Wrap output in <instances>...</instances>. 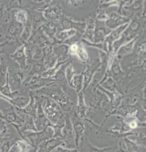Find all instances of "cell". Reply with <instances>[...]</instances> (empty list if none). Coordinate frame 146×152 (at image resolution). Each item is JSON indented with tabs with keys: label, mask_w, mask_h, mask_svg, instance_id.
Instances as JSON below:
<instances>
[{
	"label": "cell",
	"mask_w": 146,
	"mask_h": 152,
	"mask_svg": "<svg viewBox=\"0 0 146 152\" xmlns=\"http://www.w3.org/2000/svg\"><path fill=\"white\" fill-rule=\"evenodd\" d=\"M80 152H115L113 148H98L94 147L91 144H88L85 150H82Z\"/></svg>",
	"instance_id": "cell-7"
},
{
	"label": "cell",
	"mask_w": 146,
	"mask_h": 152,
	"mask_svg": "<svg viewBox=\"0 0 146 152\" xmlns=\"http://www.w3.org/2000/svg\"><path fill=\"white\" fill-rule=\"evenodd\" d=\"M52 152H78L77 149H68L63 147H58Z\"/></svg>",
	"instance_id": "cell-9"
},
{
	"label": "cell",
	"mask_w": 146,
	"mask_h": 152,
	"mask_svg": "<svg viewBox=\"0 0 146 152\" xmlns=\"http://www.w3.org/2000/svg\"><path fill=\"white\" fill-rule=\"evenodd\" d=\"M0 118H4V117H3L2 114L1 113V112H0Z\"/></svg>",
	"instance_id": "cell-11"
},
{
	"label": "cell",
	"mask_w": 146,
	"mask_h": 152,
	"mask_svg": "<svg viewBox=\"0 0 146 152\" xmlns=\"http://www.w3.org/2000/svg\"><path fill=\"white\" fill-rule=\"evenodd\" d=\"M55 104V103H51L50 100L48 99L47 104L44 108V114L52 124H57L58 121L63 116V114L60 110H58Z\"/></svg>",
	"instance_id": "cell-3"
},
{
	"label": "cell",
	"mask_w": 146,
	"mask_h": 152,
	"mask_svg": "<svg viewBox=\"0 0 146 152\" xmlns=\"http://www.w3.org/2000/svg\"><path fill=\"white\" fill-rule=\"evenodd\" d=\"M51 81H53V80H48V79L34 78L28 84V88H29V89H37L43 86L46 85Z\"/></svg>",
	"instance_id": "cell-5"
},
{
	"label": "cell",
	"mask_w": 146,
	"mask_h": 152,
	"mask_svg": "<svg viewBox=\"0 0 146 152\" xmlns=\"http://www.w3.org/2000/svg\"><path fill=\"white\" fill-rule=\"evenodd\" d=\"M71 121L75 132V145L76 147H78L80 142V140L83 137V132L84 130H85V126H84V124L83 121H82V119L75 113L73 115L72 120Z\"/></svg>",
	"instance_id": "cell-4"
},
{
	"label": "cell",
	"mask_w": 146,
	"mask_h": 152,
	"mask_svg": "<svg viewBox=\"0 0 146 152\" xmlns=\"http://www.w3.org/2000/svg\"><path fill=\"white\" fill-rule=\"evenodd\" d=\"M72 131L71 121L69 117L66 116L64 119V125L62 132V141L65 144L64 146L68 149H74L76 147Z\"/></svg>",
	"instance_id": "cell-2"
},
{
	"label": "cell",
	"mask_w": 146,
	"mask_h": 152,
	"mask_svg": "<svg viewBox=\"0 0 146 152\" xmlns=\"http://www.w3.org/2000/svg\"><path fill=\"white\" fill-rule=\"evenodd\" d=\"M40 92L49 96L51 98L58 103L63 110L66 112L71 110L72 103L70 101L67 95L64 93L60 86H55L50 88H44L40 90Z\"/></svg>",
	"instance_id": "cell-1"
},
{
	"label": "cell",
	"mask_w": 146,
	"mask_h": 152,
	"mask_svg": "<svg viewBox=\"0 0 146 152\" xmlns=\"http://www.w3.org/2000/svg\"><path fill=\"white\" fill-rule=\"evenodd\" d=\"M70 82H71V86L72 88L75 89L77 92H80L83 88L82 76H77V77L71 80Z\"/></svg>",
	"instance_id": "cell-8"
},
{
	"label": "cell",
	"mask_w": 146,
	"mask_h": 152,
	"mask_svg": "<svg viewBox=\"0 0 146 152\" xmlns=\"http://www.w3.org/2000/svg\"><path fill=\"white\" fill-rule=\"evenodd\" d=\"M17 20L20 22H25L26 21V15L24 11H20L17 13Z\"/></svg>",
	"instance_id": "cell-10"
},
{
	"label": "cell",
	"mask_w": 146,
	"mask_h": 152,
	"mask_svg": "<svg viewBox=\"0 0 146 152\" xmlns=\"http://www.w3.org/2000/svg\"><path fill=\"white\" fill-rule=\"evenodd\" d=\"M13 58L15 60H17L19 64H20L21 67H26V57L24 56V47L19 49L17 52H15L13 54Z\"/></svg>",
	"instance_id": "cell-6"
}]
</instances>
